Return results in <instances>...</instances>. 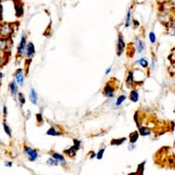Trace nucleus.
I'll return each mask as SVG.
<instances>
[{
    "label": "nucleus",
    "instance_id": "nucleus-1",
    "mask_svg": "<svg viewBox=\"0 0 175 175\" xmlns=\"http://www.w3.org/2000/svg\"><path fill=\"white\" fill-rule=\"evenodd\" d=\"M24 153L25 155L28 157V159L30 160V161H36L38 160V151L34 149H31L29 147H25L24 149Z\"/></svg>",
    "mask_w": 175,
    "mask_h": 175
},
{
    "label": "nucleus",
    "instance_id": "nucleus-2",
    "mask_svg": "<svg viewBox=\"0 0 175 175\" xmlns=\"http://www.w3.org/2000/svg\"><path fill=\"white\" fill-rule=\"evenodd\" d=\"M115 92H116L115 85L112 83H108L104 88L103 94L106 97H107V98H112L114 96V94H115Z\"/></svg>",
    "mask_w": 175,
    "mask_h": 175
},
{
    "label": "nucleus",
    "instance_id": "nucleus-3",
    "mask_svg": "<svg viewBox=\"0 0 175 175\" xmlns=\"http://www.w3.org/2000/svg\"><path fill=\"white\" fill-rule=\"evenodd\" d=\"M26 47H27V36H26L25 33H22L19 44L18 46V55H23L25 53Z\"/></svg>",
    "mask_w": 175,
    "mask_h": 175
},
{
    "label": "nucleus",
    "instance_id": "nucleus-4",
    "mask_svg": "<svg viewBox=\"0 0 175 175\" xmlns=\"http://www.w3.org/2000/svg\"><path fill=\"white\" fill-rule=\"evenodd\" d=\"M125 47H126L125 41H124V39H123V37L121 36V35H119L118 38H117V52L118 56L122 55V53L124 52Z\"/></svg>",
    "mask_w": 175,
    "mask_h": 175
},
{
    "label": "nucleus",
    "instance_id": "nucleus-5",
    "mask_svg": "<svg viewBox=\"0 0 175 175\" xmlns=\"http://www.w3.org/2000/svg\"><path fill=\"white\" fill-rule=\"evenodd\" d=\"M11 32H12V28H11L10 24L5 23L0 26V35H1V36L8 37V36H9Z\"/></svg>",
    "mask_w": 175,
    "mask_h": 175
},
{
    "label": "nucleus",
    "instance_id": "nucleus-6",
    "mask_svg": "<svg viewBox=\"0 0 175 175\" xmlns=\"http://www.w3.org/2000/svg\"><path fill=\"white\" fill-rule=\"evenodd\" d=\"M15 79L16 82L19 84V85H23L24 84V73L22 69H18L16 73H15Z\"/></svg>",
    "mask_w": 175,
    "mask_h": 175
},
{
    "label": "nucleus",
    "instance_id": "nucleus-7",
    "mask_svg": "<svg viewBox=\"0 0 175 175\" xmlns=\"http://www.w3.org/2000/svg\"><path fill=\"white\" fill-rule=\"evenodd\" d=\"M35 52H36V51H35V47L33 45L32 42H28L27 43V47H26V51H25V53H26V56L28 58H31Z\"/></svg>",
    "mask_w": 175,
    "mask_h": 175
},
{
    "label": "nucleus",
    "instance_id": "nucleus-8",
    "mask_svg": "<svg viewBox=\"0 0 175 175\" xmlns=\"http://www.w3.org/2000/svg\"><path fill=\"white\" fill-rule=\"evenodd\" d=\"M135 46L137 53H142V51L145 50V44L140 39H137L135 41Z\"/></svg>",
    "mask_w": 175,
    "mask_h": 175
},
{
    "label": "nucleus",
    "instance_id": "nucleus-9",
    "mask_svg": "<svg viewBox=\"0 0 175 175\" xmlns=\"http://www.w3.org/2000/svg\"><path fill=\"white\" fill-rule=\"evenodd\" d=\"M9 90H10V94L13 97H17L18 92V84L17 82L13 81L9 84Z\"/></svg>",
    "mask_w": 175,
    "mask_h": 175
},
{
    "label": "nucleus",
    "instance_id": "nucleus-10",
    "mask_svg": "<svg viewBox=\"0 0 175 175\" xmlns=\"http://www.w3.org/2000/svg\"><path fill=\"white\" fill-rule=\"evenodd\" d=\"M29 100L31 101V103L33 104H38V94L36 93L33 88L30 89V92H29Z\"/></svg>",
    "mask_w": 175,
    "mask_h": 175
},
{
    "label": "nucleus",
    "instance_id": "nucleus-11",
    "mask_svg": "<svg viewBox=\"0 0 175 175\" xmlns=\"http://www.w3.org/2000/svg\"><path fill=\"white\" fill-rule=\"evenodd\" d=\"M138 133L141 136H150L151 135V131L144 126H138Z\"/></svg>",
    "mask_w": 175,
    "mask_h": 175
},
{
    "label": "nucleus",
    "instance_id": "nucleus-12",
    "mask_svg": "<svg viewBox=\"0 0 175 175\" xmlns=\"http://www.w3.org/2000/svg\"><path fill=\"white\" fill-rule=\"evenodd\" d=\"M51 156H52V158H54L58 161L59 164H64L65 163V158L61 154L53 152V153H51Z\"/></svg>",
    "mask_w": 175,
    "mask_h": 175
},
{
    "label": "nucleus",
    "instance_id": "nucleus-13",
    "mask_svg": "<svg viewBox=\"0 0 175 175\" xmlns=\"http://www.w3.org/2000/svg\"><path fill=\"white\" fill-rule=\"evenodd\" d=\"M131 15H132V8H129L126 16V23H125L126 28H129L131 26Z\"/></svg>",
    "mask_w": 175,
    "mask_h": 175
},
{
    "label": "nucleus",
    "instance_id": "nucleus-14",
    "mask_svg": "<svg viewBox=\"0 0 175 175\" xmlns=\"http://www.w3.org/2000/svg\"><path fill=\"white\" fill-rule=\"evenodd\" d=\"M129 99L133 102V103H137L139 99V94L137 90H132L130 92L129 94Z\"/></svg>",
    "mask_w": 175,
    "mask_h": 175
},
{
    "label": "nucleus",
    "instance_id": "nucleus-15",
    "mask_svg": "<svg viewBox=\"0 0 175 175\" xmlns=\"http://www.w3.org/2000/svg\"><path fill=\"white\" fill-rule=\"evenodd\" d=\"M138 136H139V133L137 131H134L133 133H131L129 135V142L130 143H136L138 139Z\"/></svg>",
    "mask_w": 175,
    "mask_h": 175
},
{
    "label": "nucleus",
    "instance_id": "nucleus-16",
    "mask_svg": "<svg viewBox=\"0 0 175 175\" xmlns=\"http://www.w3.org/2000/svg\"><path fill=\"white\" fill-rule=\"evenodd\" d=\"M126 83H127V84L128 86H130V85H132L134 84V72L133 71H129L128 72Z\"/></svg>",
    "mask_w": 175,
    "mask_h": 175
},
{
    "label": "nucleus",
    "instance_id": "nucleus-17",
    "mask_svg": "<svg viewBox=\"0 0 175 175\" xmlns=\"http://www.w3.org/2000/svg\"><path fill=\"white\" fill-rule=\"evenodd\" d=\"M137 64L140 65L142 68H148L149 66V62H148V60L146 58H140V59H138L137 61H136Z\"/></svg>",
    "mask_w": 175,
    "mask_h": 175
},
{
    "label": "nucleus",
    "instance_id": "nucleus-18",
    "mask_svg": "<svg viewBox=\"0 0 175 175\" xmlns=\"http://www.w3.org/2000/svg\"><path fill=\"white\" fill-rule=\"evenodd\" d=\"M126 140H127V137H122V138H119V139H113V140L111 141V145H113V146H120Z\"/></svg>",
    "mask_w": 175,
    "mask_h": 175
},
{
    "label": "nucleus",
    "instance_id": "nucleus-19",
    "mask_svg": "<svg viewBox=\"0 0 175 175\" xmlns=\"http://www.w3.org/2000/svg\"><path fill=\"white\" fill-rule=\"evenodd\" d=\"M126 99H127L126 94H121V95H119V96L117 97L116 103H115V107H119V106H121L122 103H123Z\"/></svg>",
    "mask_w": 175,
    "mask_h": 175
},
{
    "label": "nucleus",
    "instance_id": "nucleus-20",
    "mask_svg": "<svg viewBox=\"0 0 175 175\" xmlns=\"http://www.w3.org/2000/svg\"><path fill=\"white\" fill-rule=\"evenodd\" d=\"M46 134H47L48 136H59L61 133H60L54 127H51V128L48 129V131H47Z\"/></svg>",
    "mask_w": 175,
    "mask_h": 175
},
{
    "label": "nucleus",
    "instance_id": "nucleus-21",
    "mask_svg": "<svg viewBox=\"0 0 175 175\" xmlns=\"http://www.w3.org/2000/svg\"><path fill=\"white\" fill-rule=\"evenodd\" d=\"M64 153L66 155H68L69 157H74L76 155V150L74 149L73 147H71V148H69L68 150H64Z\"/></svg>",
    "mask_w": 175,
    "mask_h": 175
},
{
    "label": "nucleus",
    "instance_id": "nucleus-22",
    "mask_svg": "<svg viewBox=\"0 0 175 175\" xmlns=\"http://www.w3.org/2000/svg\"><path fill=\"white\" fill-rule=\"evenodd\" d=\"M18 102H19V106L20 107H22L25 103H26V99H25V96L22 93H18Z\"/></svg>",
    "mask_w": 175,
    "mask_h": 175
},
{
    "label": "nucleus",
    "instance_id": "nucleus-23",
    "mask_svg": "<svg viewBox=\"0 0 175 175\" xmlns=\"http://www.w3.org/2000/svg\"><path fill=\"white\" fill-rule=\"evenodd\" d=\"M8 48V40L7 39H0V51L6 50Z\"/></svg>",
    "mask_w": 175,
    "mask_h": 175
},
{
    "label": "nucleus",
    "instance_id": "nucleus-24",
    "mask_svg": "<svg viewBox=\"0 0 175 175\" xmlns=\"http://www.w3.org/2000/svg\"><path fill=\"white\" fill-rule=\"evenodd\" d=\"M3 127H4V131L6 132V134L8 136V137H11L12 136V131H11V128L9 127V126L8 125L7 122H4L3 123Z\"/></svg>",
    "mask_w": 175,
    "mask_h": 175
},
{
    "label": "nucleus",
    "instance_id": "nucleus-25",
    "mask_svg": "<svg viewBox=\"0 0 175 175\" xmlns=\"http://www.w3.org/2000/svg\"><path fill=\"white\" fill-rule=\"evenodd\" d=\"M149 38H150V41L151 44H155L156 43V35L154 32H150V35H149Z\"/></svg>",
    "mask_w": 175,
    "mask_h": 175
},
{
    "label": "nucleus",
    "instance_id": "nucleus-26",
    "mask_svg": "<svg viewBox=\"0 0 175 175\" xmlns=\"http://www.w3.org/2000/svg\"><path fill=\"white\" fill-rule=\"evenodd\" d=\"M47 163L49 164V165H52V166H56V165H58L59 163H58V161L54 159V158H50L48 160H47Z\"/></svg>",
    "mask_w": 175,
    "mask_h": 175
},
{
    "label": "nucleus",
    "instance_id": "nucleus-27",
    "mask_svg": "<svg viewBox=\"0 0 175 175\" xmlns=\"http://www.w3.org/2000/svg\"><path fill=\"white\" fill-rule=\"evenodd\" d=\"M80 147H81V141L78 140V139H74V146H73V148L75 149L76 150H78L80 149Z\"/></svg>",
    "mask_w": 175,
    "mask_h": 175
},
{
    "label": "nucleus",
    "instance_id": "nucleus-28",
    "mask_svg": "<svg viewBox=\"0 0 175 175\" xmlns=\"http://www.w3.org/2000/svg\"><path fill=\"white\" fill-rule=\"evenodd\" d=\"M104 149H101L97 153H96V159L97 160H101L104 156Z\"/></svg>",
    "mask_w": 175,
    "mask_h": 175
},
{
    "label": "nucleus",
    "instance_id": "nucleus-29",
    "mask_svg": "<svg viewBox=\"0 0 175 175\" xmlns=\"http://www.w3.org/2000/svg\"><path fill=\"white\" fill-rule=\"evenodd\" d=\"M145 163H146V161H144V162H142L140 165H138V167H137V170H140V174H142L143 173V170H144V165H145Z\"/></svg>",
    "mask_w": 175,
    "mask_h": 175
},
{
    "label": "nucleus",
    "instance_id": "nucleus-30",
    "mask_svg": "<svg viewBox=\"0 0 175 175\" xmlns=\"http://www.w3.org/2000/svg\"><path fill=\"white\" fill-rule=\"evenodd\" d=\"M36 117H37V121H38L39 124H41V123L43 122V118H42V115H41V114H37Z\"/></svg>",
    "mask_w": 175,
    "mask_h": 175
},
{
    "label": "nucleus",
    "instance_id": "nucleus-31",
    "mask_svg": "<svg viewBox=\"0 0 175 175\" xmlns=\"http://www.w3.org/2000/svg\"><path fill=\"white\" fill-rule=\"evenodd\" d=\"M156 1H157L158 3H160V4L163 5V4H166V3L170 2V0H156Z\"/></svg>",
    "mask_w": 175,
    "mask_h": 175
},
{
    "label": "nucleus",
    "instance_id": "nucleus-32",
    "mask_svg": "<svg viewBox=\"0 0 175 175\" xmlns=\"http://www.w3.org/2000/svg\"><path fill=\"white\" fill-rule=\"evenodd\" d=\"M135 148H136L135 143H129V145H128V150H133Z\"/></svg>",
    "mask_w": 175,
    "mask_h": 175
},
{
    "label": "nucleus",
    "instance_id": "nucleus-33",
    "mask_svg": "<svg viewBox=\"0 0 175 175\" xmlns=\"http://www.w3.org/2000/svg\"><path fill=\"white\" fill-rule=\"evenodd\" d=\"M151 70H152V71H154V70H155V59L151 60Z\"/></svg>",
    "mask_w": 175,
    "mask_h": 175
},
{
    "label": "nucleus",
    "instance_id": "nucleus-34",
    "mask_svg": "<svg viewBox=\"0 0 175 175\" xmlns=\"http://www.w3.org/2000/svg\"><path fill=\"white\" fill-rule=\"evenodd\" d=\"M110 73H111V68H107V69L106 70V73H104V74H106V75H108Z\"/></svg>",
    "mask_w": 175,
    "mask_h": 175
},
{
    "label": "nucleus",
    "instance_id": "nucleus-35",
    "mask_svg": "<svg viewBox=\"0 0 175 175\" xmlns=\"http://www.w3.org/2000/svg\"><path fill=\"white\" fill-rule=\"evenodd\" d=\"M7 115H8V107L5 106L4 107V117H7Z\"/></svg>",
    "mask_w": 175,
    "mask_h": 175
},
{
    "label": "nucleus",
    "instance_id": "nucleus-36",
    "mask_svg": "<svg viewBox=\"0 0 175 175\" xmlns=\"http://www.w3.org/2000/svg\"><path fill=\"white\" fill-rule=\"evenodd\" d=\"M5 166H6V167H11V166H12V162H11V161L6 162V163H5Z\"/></svg>",
    "mask_w": 175,
    "mask_h": 175
},
{
    "label": "nucleus",
    "instance_id": "nucleus-37",
    "mask_svg": "<svg viewBox=\"0 0 175 175\" xmlns=\"http://www.w3.org/2000/svg\"><path fill=\"white\" fill-rule=\"evenodd\" d=\"M94 158H96V153H94V152H92L91 156H90V159H91V160H93Z\"/></svg>",
    "mask_w": 175,
    "mask_h": 175
},
{
    "label": "nucleus",
    "instance_id": "nucleus-38",
    "mask_svg": "<svg viewBox=\"0 0 175 175\" xmlns=\"http://www.w3.org/2000/svg\"><path fill=\"white\" fill-rule=\"evenodd\" d=\"M3 63H4V60H3V58L0 57V67L3 65Z\"/></svg>",
    "mask_w": 175,
    "mask_h": 175
},
{
    "label": "nucleus",
    "instance_id": "nucleus-39",
    "mask_svg": "<svg viewBox=\"0 0 175 175\" xmlns=\"http://www.w3.org/2000/svg\"><path fill=\"white\" fill-rule=\"evenodd\" d=\"M170 27L171 28H175V19L171 22V25H170Z\"/></svg>",
    "mask_w": 175,
    "mask_h": 175
},
{
    "label": "nucleus",
    "instance_id": "nucleus-40",
    "mask_svg": "<svg viewBox=\"0 0 175 175\" xmlns=\"http://www.w3.org/2000/svg\"><path fill=\"white\" fill-rule=\"evenodd\" d=\"M133 22H134V24H135V25H136V27H137V26H138V25H139V23H138V22H137V20H135V19H134V20H133Z\"/></svg>",
    "mask_w": 175,
    "mask_h": 175
},
{
    "label": "nucleus",
    "instance_id": "nucleus-41",
    "mask_svg": "<svg viewBox=\"0 0 175 175\" xmlns=\"http://www.w3.org/2000/svg\"><path fill=\"white\" fill-rule=\"evenodd\" d=\"M3 74L1 73V72H0V82H1V80H2V78H3Z\"/></svg>",
    "mask_w": 175,
    "mask_h": 175
},
{
    "label": "nucleus",
    "instance_id": "nucleus-42",
    "mask_svg": "<svg viewBox=\"0 0 175 175\" xmlns=\"http://www.w3.org/2000/svg\"><path fill=\"white\" fill-rule=\"evenodd\" d=\"M174 147H175V142H174Z\"/></svg>",
    "mask_w": 175,
    "mask_h": 175
}]
</instances>
